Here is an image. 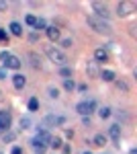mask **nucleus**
<instances>
[{
  "instance_id": "nucleus-1",
  "label": "nucleus",
  "mask_w": 137,
  "mask_h": 154,
  "mask_svg": "<svg viewBox=\"0 0 137 154\" xmlns=\"http://www.w3.org/2000/svg\"><path fill=\"white\" fill-rule=\"evenodd\" d=\"M86 25L90 27L94 33H98V35H111V33H113L111 23H106L103 19H96L94 14H88V17H86Z\"/></svg>"
},
{
  "instance_id": "nucleus-2",
  "label": "nucleus",
  "mask_w": 137,
  "mask_h": 154,
  "mask_svg": "<svg viewBox=\"0 0 137 154\" xmlns=\"http://www.w3.org/2000/svg\"><path fill=\"white\" fill-rule=\"evenodd\" d=\"M45 56L49 58V62L57 64L59 68H61V66H68V56H66V51H61L57 45H47L45 48Z\"/></svg>"
},
{
  "instance_id": "nucleus-3",
  "label": "nucleus",
  "mask_w": 137,
  "mask_h": 154,
  "mask_svg": "<svg viewBox=\"0 0 137 154\" xmlns=\"http://www.w3.org/2000/svg\"><path fill=\"white\" fill-rule=\"evenodd\" d=\"M92 12H94V17L96 19H103V21H111V17H113V12L109 11V6L104 4V2H92Z\"/></svg>"
},
{
  "instance_id": "nucleus-4",
  "label": "nucleus",
  "mask_w": 137,
  "mask_h": 154,
  "mask_svg": "<svg viewBox=\"0 0 137 154\" xmlns=\"http://www.w3.org/2000/svg\"><path fill=\"white\" fill-rule=\"evenodd\" d=\"M94 111H96V101L94 99H90V101H80L76 105V113L82 115V117H90Z\"/></svg>"
},
{
  "instance_id": "nucleus-5",
  "label": "nucleus",
  "mask_w": 137,
  "mask_h": 154,
  "mask_svg": "<svg viewBox=\"0 0 137 154\" xmlns=\"http://www.w3.org/2000/svg\"><path fill=\"white\" fill-rule=\"evenodd\" d=\"M135 12V4L133 2H119L117 4V17H121V19H125L129 14H133Z\"/></svg>"
},
{
  "instance_id": "nucleus-6",
  "label": "nucleus",
  "mask_w": 137,
  "mask_h": 154,
  "mask_svg": "<svg viewBox=\"0 0 137 154\" xmlns=\"http://www.w3.org/2000/svg\"><path fill=\"white\" fill-rule=\"evenodd\" d=\"M10 125H12V115H10V111L0 109V131H10Z\"/></svg>"
},
{
  "instance_id": "nucleus-7",
  "label": "nucleus",
  "mask_w": 137,
  "mask_h": 154,
  "mask_svg": "<svg viewBox=\"0 0 137 154\" xmlns=\"http://www.w3.org/2000/svg\"><path fill=\"white\" fill-rule=\"evenodd\" d=\"M66 123V117L64 115H47L43 119V125L45 128H59V125H64Z\"/></svg>"
},
{
  "instance_id": "nucleus-8",
  "label": "nucleus",
  "mask_w": 137,
  "mask_h": 154,
  "mask_svg": "<svg viewBox=\"0 0 137 154\" xmlns=\"http://www.w3.org/2000/svg\"><path fill=\"white\" fill-rule=\"evenodd\" d=\"M45 35H47V39H49L51 43H57V41L61 39V33H59V27H57V25H47Z\"/></svg>"
},
{
  "instance_id": "nucleus-9",
  "label": "nucleus",
  "mask_w": 137,
  "mask_h": 154,
  "mask_svg": "<svg viewBox=\"0 0 137 154\" xmlns=\"http://www.w3.org/2000/svg\"><path fill=\"white\" fill-rule=\"evenodd\" d=\"M106 138H111L115 146H119V142H121V125H119V123H113V125L109 128V134H106Z\"/></svg>"
},
{
  "instance_id": "nucleus-10",
  "label": "nucleus",
  "mask_w": 137,
  "mask_h": 154,
  "mask_svg": "<svg viewBox=\"0 0 137 154\" xmlns=\"http://www.w3.org/2000/svg\"><path fill=\"white\" fill-rule=\"evenodd\" d=\"M86 74H88V78H98L100 76V66L94 60H88L86 62Z\"/></svg>"
},
{
  "instance_id": "nucleus-11",
  "label": "nucleus",
  "mask_w": 137,
  "mask_h": 154,
  "mask_svg": "<svg viewBox=\"0 0 137 154\" xmlns=\"http://www.w3.org/2000/svg\"><path fill=\"white\" fill-rule=\"evenodd\" d=\"M92 60L100 66V64H104V62H109L111 56H109V51H106L104 48H96V49H94V58H92Z\"/></svg>"
},
{
  "instance_id": "nucleus-12",
  "label": "nucleus",
  "mask_w": 137,
  "mask_h": 154,
  "mask_svg": "<svg viewBox=\"0 0 137 154\" xmlns=\"http://www.w3.org/2000/svg\"><path fill=\"white\" fill-rule=\"evenodd\" d=\"M21 66H23L21 58H19V56H10V58L6 60V64H4V70H14V72H19V70H21Z\"/></svg>"
},
{
  "instance_id": "nucleus-13",
  "label": "nucleus",
  "mask_w": 137,
  "mask_h": 154,
  "mask_svg": "<svg viewBox=\"0 0 137 154\" xmlns=\"http://www.w3.org/2000/svg\"><path fill=\"white\" fill-rule=\"evenodd\" d=\"M10 80H12V86H14L16 91H23L25 86H27V76L21 74V72H14V76H12Z\"/></svg>"
},
{
  "instance_id": "nucleus-14",
  "label": "nucleus",
  "mask_w": 137,
  "mask_h": 154,
  "mask_svg": "<svg viewBox=\"0 0 137 154\" xmlns=\"http://www.w3.org/2000/svg\"><path fill=\"white\" fill-rule=\"evenodd\" d=\"M8 35H14V37H23V25L19 23V21H10L8 25Z\"/></svg>"
},
{
  "instance_id": "nucleus-15",
  "label": "nucleus",
  "mask_w": 137,
  "mask_h": 154,
  "mask_svg": "<svg viewBox=\"0 0 137 154\" xmlns=\"http://www.w3.org/2000/svg\"><path fill=\"white\" fill-rule=\"evenodd\" d=\"M31 146H33L35 154H45V150H47V144L43 142V140H39L37 136H35L33 140H31Z\"/></svg>"
},
{
  "instance_id": "nucleus-16",
  "label": "nucleus",
  "mask_w": 137,
  "mask_h": 154,
  "mask_svg": "<svg viewBox=\"0 0 137 154\" xmlns=\"http://www.w3.org/2000/svg\"><path fill=\"white\" fill-rule=\"evenodd\" d=\"M113 84L117 86V91H121L123 95H129V93H131V84L127 82L125 78H117V80H115Z\"/></svg>"
},
{
  "instance_id": "nucleus-17",
  "label": "nucleus",
  "mask_w": 137,
  "mask_h": 154,
  "mask_svg": "<svg viewBox=\"0 0 137 154\" xmlns=\"http://www.w3.org/2000/svg\"><path fill=\"white\" fill-rule=\"evenodd\" d=\"M92 146H98V148H104L106 144H109V138H106V134H96L94 138H92Z\"/></svg>"
},
{
  "instance_id": "nucleus-18",
  "label": "nucleus",
  "mask_w": 137,
  "mask_h": 154,
  "mask_svg": "<svg viewBox=\"0 0 137 154\" xmlns=\"http://www.w3.org/2000/svg\"><path fill=\"white\" fill-rule=\"evenodd\" d=\"M103 82H115L117 80V72L115 70H100V76H98Z\"/></svg>"
},
{
  "instance_id": "nucleus-19",
  "label": "nucleus",
  "mask_w": 137,
  "mask_h": 154,
  "mask_svg": "<svg viewBox=\"0 0 137 154\" xmlns=\"http://www.w3.org/2000/svg\"><path fill=\"white\" fill-rule=\"evenodd\" d=\"M96 113H98V117H100V119H109L111 115H113V109H111L109 105H103V107L96 109Z\"/></svg>"
},
{
  "instance_id": "nucleus-20",
  "label": "nucleus",
  "mask_w": 137,
  "mask_h": 154,
  "mask_svg": "<svg viewBox=\"0 0 137 154\" xmlns=\"http://www.w3.org/2000/svg\"><path fill=\"white\" fill-rule=\"evenodd\" d=\"M57 74H59L64 80H68V78H72V76H74V68H70V66H61V68L57 70Z\"/></svg>"
},
{
  "instance_id": "nucleus-21",
  "label": "nucleus",
  "mask_w": 137,
  "mask_h": 154,
  "mask_svg": "<svg viewBox=\"0 0 137 154\" xmlns=\"http://www.w3.org/2000/svg\"><path fill=\"white\" fill-rule=\"evenodd\" d=\"M61 144H64V140H61L59 136H51V140H49V146H47V148H51V150H59Z\"/></svg>"
},
{
  "instance_id": "nucleus-22",
  "label": "nucleus",
  "mask_w": 137,
  "mask_h": 154,
  "mask_svg": "<svg viewBox=\"0 0 137 154\" xmlns=\"http://www.w3.org/2000/svg\"><path fill=\"white\" fill-rule=\"evenodd\" d=\"M45 27H47V23H45V19H41V17H37V23H35V33H39V31H45Z\"/></svg>"
},
{
  "instance_id": "nucleus-23",
  "label": "nucleus",
  "mask_w": 137,
  "mask_h": 154,
  "mask_svg": "<svg viewBox=\"0 0 137 154\" xmlns=\"http://www.w3.org/2000/svg\"><path fill=\"white\" fill-rule=\"evenodd\" d=\"M29 60H31V66H33V68H41V60H39V56H37L35 51L29 54Z\"/></svg>"
},
{
  "instance_id": "nucleus-24",
  "label": "nucleus",
  "mask_w": 137,
  "mask_h": 154,
  "mask_svg": "<svg viewBox=\"0 0 137 154\" xmlns=\"http://www.w3.org/2000/svg\"><path fill=\"white\" fill-rule=\"evenodd\" d=\"M27 107H29V111H39V99H37V97H31L29 103H27Z\"/></svg>"
},
{
  "instance_id": "nucleus-25",
  "label": "nucleus",
  "mask_w": 137,
  "mask_h": 154,
  "mask_svg": "<svg viewBox=\"0 0 137 154\" xmlns=\"http://www.w3.org/2000/svg\"><path fill=\"white\" fill-rule=\"evenodd\" d=\"M64 88H66L68 93H74V91H76V82H74V78H68V80H64Z\"/></svg>"
},
{
  "instance_id": "nucleus-26",
  "label": "nucleus",
  "mask_w": 137,
  "mask_h": 154,
  "mask_svg": "<svg viewBox=\"0 0 137 154\" xmlns=\"http://www.w3.org/2000/svg\"><path fill=\"white\" fill-rule=\"evenodd\" d=\"M74 45V41L70 39V37H66V39H59V49L64 51V49H68V48H72Z\"/></svg>"
},
{
  "instance_id": "nucleus-27",
  "label": "nucleus",
  "mask_w": 137,
  "mask_h": 154,
  "mask_svg": "<svg viewBox=\"0 0 137 154\" xmlns=\"http://www.w3.org/2000/svg\"><path fill=\"white\" fill-rule=\"evenodd\" d=\"M47 95H49V99H59V88L57 86H47Z\"/></svg>"
},
{
  "instance_id": "nucleus-28",
  "label": "nucleus",
  "mask_w": 137,
  "mask_h": 154,
  "mask_svg": "<svg viewBox=\"0 0 137 154\" xmlns=\"http://www.w3.org/2000/svg\"><path fill=\"white\" fill-rule=\"evenodd\" d=\"M8 39H10V35H8V31H6V29H0V43L8 45Z\"/></svg>"
},
{
  "instance_id": "nucleus-29",
  "label": "nucleus",
  "mask_w": 137,
  "mask_h": 154,
  "mask_svg": "<svg viewBox=\"0 0 137 154\" xmlns=\"http://www.w3.org/2000/svg\"><path fill=\"white\" fill-rule=\"evenodd\" d=\"M19 125H21V130H29V128H31V119L29 117H21Z\"/></svg>"
},
{
  "instance_id": "nucleus-30",
  "label": "nucleus",
  "mask_w": 137,
  "mask_h": 154,
  "mask_svg": "<svg viewBox=\"0 0 137 154\" xmlns=\"http://www.w3.org/2000/svg\"><path fill=\"white\" fill-rule=\"evenodd\" d=\"M25 23L29 25V27H35V23H37V17H35V14H27V17H25Z\"/></svg>"
},
{
  "instance_id": "nucleus-31",
  "label": "nucleus",
  "mask_w": 137,
  "mask_h": 154,
  "mask_svg": "<svg viewBox=\"0 0 137 154\" xmlns=\"http://www.w3.org/2000/svg\"><path fill=\"white\" fill-rule=\"evenodd\" d=\"M12 54L10 51H6V49H4V51H0V64H2V66H4V64H6V60L10 58Z\"/></svg>"
},
{
  "instance_id": "nucleus-32",
  "label": "nucleus",
  "mask_w": 137,
  "mask_h": 154,
  "mask_svg": "<svg viewBox=\"0 0 137 154\" xmlns=\"http://www.w3.org/2000/svg\"><path fill=\"white\" fill-rule=\"evenodd\" d=\"M64 136H66V140H74V136H76V131L72 130V128H66V130H64Z\"/></svg>"
},
{
  "instance_id": "nucleus-33",
  "label": "nucleus",
  "mask_w": 137,
  "mask_h": 154,
  "mask_svg": "<svg viewBox=\"0 0 137 154\" xmlns=\"http://www.w3.org/2000/svg\"><path fill=\"white\" fill-rule=\"evenodd\" d=\"M14 138H16V134H14V131H6V136H4V142H12Z\"/></svg>"
},
{
  "instance_id": "nucleus-34",
  "label": "nucleus",
  "mask_w": 137,
  "mask_h": 154,
  "mask_svg": "<svg viewBox=\"0 0 137 154\" xmlns=\"http://www.w3.org/2000/svg\"><path fill=\"white\" fill-rule=\"evenodd\" d=\"M61 152L64 154H72V146H70V144H61Z\"/></svg>"
},
{
  "instance_id": "nucleus-35",
  "label": "nucleus",
  "mask_w": 137,
  "mask_h": 154,
  "mask_svg": "<svg viewBox=\"0 0 137 154\" xmlns=\"http://www.w3.org/2000/svg\"><path fill=\"white\" fill-rule=\"evenodd\" d=\"M10 154H25V150H23V148H21V146H12Z\"/></svg>"
},
{
  "instance_id": "nucleus-36",
  "label": "nucleus",
  "mask_w": 137,
  "mask_h": 154,
  "mask_svg": "<svg viewBox=\"0 0 137 154\" xmlns=\"http://www.w3.org/2000/svg\"><path fill=\"white\" fill-rule=\"evenodd\" d=\"M39 39H41V37H39V33H31V35H29V41H31V43L39 41Z\"/></svg>"
},
{
  "instance_id": "nucleus-37",
  "label": "nucleus",
  "mask_w": 137,
  "mask_h": 154,
  "mask_svg": "<svg viewBox=\"0 0 137 154\" xmlns=\"http://www.w3.org/2000/svg\"><path fill=\"white\" fill-rule=\"evenodd\" d=\"M82 123H84L86 128H90V125H92V119L90 117H82Z\"/></svg>"
},
{
  "instance_id": "nucleus-38",
  "label": "nucleus",
  "mask_w": 137,
  "mask_h": 154,
  "mask_svg": "<svg viewBox=\"0 0 137 154\" xmlns=\"http://www.w3.org/2000/svg\"><path fill=\"white\" fill-rule=\"evenodd\" d=\"M0 80H6V70L4 68H0Z\"/></svg>"
},
{
  "instance_id": "nucleus-39",
  "label": "nucleus",
  "mask_w": 137,
  "mask_h": 154,
  "mask_svg": "<svg viewBox=\"0 0 137 154\" xmlns=\"http://www.w3.org/2000/svg\"><path fill=\"white\" fill-rule=\"evenodd\" d=\"M6 8H8V4L6 2H0V11H6Z\"/></svg>"
},
{
  "instance_id": "nucleus-40",
  "label": "nucleus",
  "mask_w": 137,
  "mask_h": 154,
  "mask_svg": "<svg viewBox=\"0 0 137 154\" xmlns=\"http://www.w3.org/2000/svg\"><path fill=\"white\" fill-rule=\"evenodd\" d=\"M129 154H137V148H131V150H129Z\"/></svg>"
},
{
  "instance_id": "nucleus-41",
  "label": "nucleus",
  "mask_w": 137,
  "mask_h": 154,
  "mask_svg": "<svg viewBox=\"0 0 137 154\" xmlns=\"http://www.w3.org/2000/svg\"><path fill=\"white\" fill-rule=\"evenodd\" d=\"M82 154H92V152H90V150H84V152H82Z\"/></svg>"
},
{
  "instance_id": "nucleus-42",
  "label": "nucleus",
  "mask_w": 137,
  "mask_h": 154,
  "mask_svg": "<svg viewBox=\"0 0 137 154\" xmlns=\"http://www.w3.org/2000/svg\"><path fill=\"white\" fill-rule=\"evenodd\" d=\"M2 95H4V93H2V91H0V101H2V99H4V97H2Z\"/></svg>"
},
{
  "instance_id": "nucleus-43",
  "label": "nucleus",
  "mask_w": 137,
  "mask_h": 154,
  "mask_svg": "<svg viewBox=\"0 0 137 154\" xmlns=\"http://www.w3.org/2000/svg\"><path fill=\"white\" fill-rule=\"evenodd\" d=\"M0 154H2V152H0Z\"/></svg>"
}]
</instances>
